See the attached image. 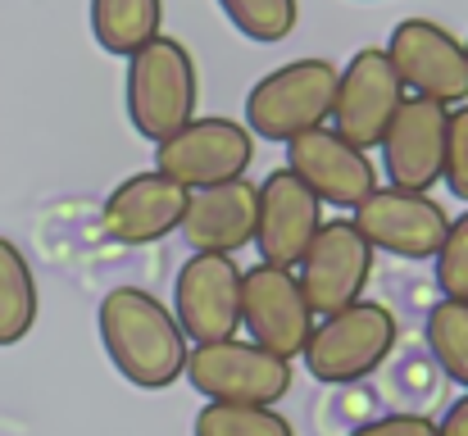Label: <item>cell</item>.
<instances>
[{"label": "cell", "instance_id": "1", "mask_svg": "<svg viewBox=\"0 0 468 436\" xmlns=\"http://www.w3.org/2000/svg\"><path fill=\"white\" fill-rule=\"evenodd\" d=\"M96 327H101V346H105L110 364L137 391H164L186 373L191 341H186L177 314L159 300L155 291H105L101 309H96Z\"/></svg>", "mask_w": 468, "mask_h": 436}, {"label": "cell", "instance_id": "2", "mask_svg": "<svg viewBox=\"0 0 468 436\" xmlns=\"http://www.w3.org/2000/svg\"><path fill=\"white\" fill-rule=\"evenodd\" d=\"M396 341H400V323H396L391 304L359 295L355 304L314 318V332L301 359H305L314 382L350 387V382L373 378L396 355Z\"/></svg>", "mask_w": 468, "mask_h": 436}, {"label": "cell", "instance_id": "3", "mask_svg": "<svg viewBox=\"0 0 468 436\" xmlns=\"http://www.w3.org/2000/svg\"><path fill=\"white\" fill-rule=\"evenodd\" d=\"M123 105H128V123L137 128V137H146L151 145L196 119L200 73H196L191 50L177 37L159 32L142 50L128 55Z\"/></svg>", "mask_w": 468, "mask_h": 436}, {"label": "cell", "instance_id": "4", "mask_svg": "<svg viewBox=\"0 0 468 436\" xmlns=\"http://www.w3.org/2000/svg\"><path fill=\"white\" fill-rule=\"evenodd\" d=\"M336 101V64L332 59H292L264 73L246 91V128L260 142L287 145L292 137L323 128Z\"/></svg>", "mask_w": 468, "mask_h": 436}, {"label": "cell", "instance_id": "5", "mask_svg": "<svg viewBox=\"0 0 468 436\" xmlns=\"http://www.w3.org/2000/svg\"><path fill=\"white\" fill-rule=\"evenodd\" d=\"M182 378L205 400H228V405H278L296 382L292 359H282L255 341H241V336L191 346Z\"/></svg>", "mask_w": 468, "mask_h": 436}, {"label": "cell", "instance_id": "6", "mask_svg": "<svg viewBox=\"0 0 468 436\" xmlns=\"http://www.w3.org/2000/svg\"><path fill=\"white\" fill-rule=\"evenodd\" d=\"M355 228L364 232V241L382 255L396 260H437L451 214L432 200V191H410V186H373L355 209H350Z\"/></svg>", "mask_w": 468, "mask_h": 436}, {"label": "cell", "instance_id": "7", "mask_svg": "<svg viewBox=\"0 0 468 436\" xmlns=\"http://www.w3.org/2000/svg\"><path fill=\"white\" fill-rule=\"evenodd\" d=\"M255 133L241 119H191L177 133H168L164 142H155V168H164L168 177H177L182 186H214V182H232L246 177L255 164Z\"/></svg>", "mask_w": 468, "mask_h": 436}, {"label": "cell", "instance_id": "8", "mask_svg": "<svg viewBox=\"0 0 468 436\" xmlns=\"http://www.w3.org/2000/svg\"><path fill=\"white\" fill-rule=\"evenodd\" d=\"M405 82L387 55V46H364L336 69V101H332V128L355 142L359 150L382 142L396 110L405 105Z\"/></svg>", "mask_w": 468, "mask_h": 436}, {"label": "cell", "instance_id": "9", "mask_svg": "<svg viewBox=\"0 0 468 436\" xmlns=\"http://www.w3.org/2000/svg\"><path fill=\"white\" fill-rule=\"evenodd\" d=\"M387 55L410 96H428L437 105L468 101V46L432 18H400L391 27Z\"/></svg>", "mask_w": 468, "mask_h": 436}, {"label": "cell", "instance_id": "10", "mask_svg": "<svg viewBox=\"0 0 468 436\" xmlns=\"http://www.w3.org/2000/svg\"><path fill=\"white\" fill-rule=\"evenodd\" d=\"M241 327L250 332L255 346L282 359H301L314 332V309L296 269H278L264 260L241 269Z\"/></svg>", "mask_w": 468, "mask_h": 436}, {"label": "cell", "instance_id": "11", "mask_svg": "<svg viewBox=\"0 0 468 436\" xmlns=\"http://www.w3.org/2000/svg\"><path fill=\"white\" fill-rule=\"evenodd\" d=\"M373 246L364 241V232L355 228V218H323L318 237L310 241L305 260L296 264V278L305 287L314 318L336 314L346 304H355L368 278H373Z\"/></svg>", "mask_w": 468, "mask_h": 436}, {"label": "cell", "instance_id": "12", "mask_svg": "<svg viewBox=\"0 0 468 436\" xmlns=\"http://www.w3.org/2000/svg\"><path fill=\"white\" fill-rule=\"evenodd\" d=\"M173 314L191 346L241 332V264L237 255H191L173 278Z\"/></svg>", "mask_w": 468, "mask_h": 436}, {"label": "cell", "instance_id": "13", "mask_svg": "<svg viewBox=\"0 0 468 436\" xmlns=\"http://www.w3.org/2000/svg\"><path fill=\"white\" fill-rule=\"evenodd\" d=\"M446 133H451V105H437L428 96H405L391 128L378 142L391 186L432 191L446 173Z\"/></svg>", "mask_w": 468, "mask_h": 436}, {"label": "cell", "instance_id": "14", "mask_svg": "<svg viewBox=\"0 0 468 436\" xmlns=\"http://www.w3.org/2000/svg\"><path fill=\"white\" fill-rule=\"evenodd\" d=\"M287 168L310 186L323 205L346 209V214L378 186V168H373L368 150L346 142V137H341L336 128H327V123L287 142Z\"/></svg>", "mask_w": 468, "mask_h": 436}, {"label": "cell", "instance_id": "15", "mask_svg": "<svg viewBox=\"0 0 468 436\" xmlns=\"http://www.w3.org/2000/svg\"><path fill=\"white\" fill-rule=\"evenodd\" d=\"M186 196H191V186H182L164 168H142L105 196L101 228L119 246H155L177 232V223L186 214Z\"/></svg>", "mask_w": 468, "mask_h": 436}, {"label": "cell", "instance_id": "16", "mask_svg": "<svg viewBox=\"0 0 468 436\" xmlns=\"http://www.w3.org/2000/svg\"><path fill=\"white\" fill-rule=\"evenodd\" d=\"M323 228V200L282 164L260 182V223H255V250L264 264L296 269Z\"/></svg>", "mask_w": 468, "mask_h": 436}, {"label": "cell", "instance_id": "17", "mask_svg": "<svg viewBox=\"0 0 468 436\" xmlns=\"http://www.w3.org/2000/svg\"><path fill=\"white\" fill-rule=\"evenodd\" d=\"M255 223H260V182L232 177V182L196 186L186 196V214L177 232L191 246V255H237L255 246Z\"/></svg>", "mask_w": 468, "mask_h": 436}, {"label": "cell", "instance_id": "18", "mask_svg": "<svg viewBox=\"0 0 468 436\" xmlns=\"http://www.w3.org/2000/svg\"><path fill=\"white\" fill-rule=\"evenodd\" d=\"M164 32V0H91V37L101 50L128 59Z\"/></svg>", "mask_w": 468, "mask_h": 436}, {"label": "cell", "instance_id": "19", "mask_svg": "<svg viewBox=\"0 0 468 436\" xmlns=\"http://www.w3.org/2000/svg\"><path fill=\"white\" fill-rule=\"evenodd\" d=\"M37 323V278L27 255L0 237V346H18Z\"/></svg>", "mask_w": 468, "mask_h": 436}, {"label": "cell", "instance_id": "20", "mask_svg": "<svg viewBox=\"0 0 468 436\" xmlns=\"http://www.w3.org/2000/svg\"><path fill=\"white\" fill-rule=\"evenodd\" d=\"M423 350L451 378L455 387L468 391V300H437L423 318Z\"/></svg>", "mask_w": 468, "mask_h": 436}, {"label": "cell", "instance_id": "21", "mask_svg": "<svg viewBox=\"0 0 468 436\" xmlns=\"http://www.w3.org/2000/svg\"><path fill=\"white\" fill-rule=\"evenodd\" d=\"M191 436H296L292 419L278 405H228V400H209Z\"/></svg>", "mask_w": 468, "mask_h": 436}, {"label": "cell", "instance_id": "22", "mask_svg": "<svg viewBox=\"0 0 468 436\" xmlns=\"http://www.w3.org/2000/svg\"><path fill=\"white\" fill-rule=\"evenodd\" d=\"M218 9L228 14V23L260 41V46H273V41H287L301 23V0H218Z\"/></svg>", "mask_w": 468, "mask_h": 436}, {"label": "cell", "instance_id": "23", "mask_svg": "<svg viewBox=\"0 0 468 436\" xmlns=\"http://www.w3.org/2000/svg\"><path fill=\"white\" fill-rule=\"evenodd\" d=\"M432 273H437V291L446 300H468V209L460 218H451L446 241L432 260Z\"/></svg>", "mask_w": 468, "mask_h": 436}, {"label": "cell", "instance_id": "24", "mask_svg": "<svg viewBox=\"0 0 468 436\" xmlns=\"http://www.w3.org/2000/svg\"><path fill=\"white\" fill-rule=\"evenodd\" d=\"M437 364H432V355L428 350H414V355H405L396 368H391V396H400L410 409H419V405H428L432 396H437ZM423 414V409H419Z\"/></svg>", "mask_w": 468, "mask_h": 436}, {"label": "cell", "instance_id": "25", "mask_svg": "<svg viewBox=\"0 0 468 436\" xmlns=\"http://www.w3.org/2000/svg\"><path fill=\"white\" fill-rule=\"evenodd\" d=\"M441 182L468 200V101L451 110V133H446V173Z\"/></svg>", "mask_w": 468, "mask_h": 436}, {"label": "cell", "instance_id": "26", "mask_svg": "<svg viewBox=\"0 0 468 436\" xmlns=\"http://www.w3.org/2000/svg\"><path fill=\"white\" fill-rule=\"evenodd\" d=\"M346 436H437V423L419 409H400V414H382V419H368L359 423L355 432Z\"/></svg>", "mask_w": 468, "mask_h": 436}, {"label": "cell", "instance_id": "27", "mask_svg": "<svg viewBox=\"0 0 468 436\" xmlns=\"http://www.w3.org/2000/svg\"><path fill=\"white\" fill-rule=\"evenodd\" d=\"M437 436H468V391L441 414V423H437Z\"/></svg>", "mask_w": 468, "mask_h": 436}, {"label": "cell", "instance_id": "28", "mask_svg": "<svg viewBox=\"0 0 468 436\" xmlns=\"http://www.w3.org/2000/svg\"><path fill=\"white\" fill-rule=\"evenodd\" d=\"M464 46H468V37H464Z\"/></svg>", "mask_w": 468, "mask_h": 436}]
</instances>
